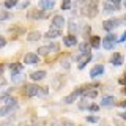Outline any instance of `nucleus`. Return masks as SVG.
<instances>
[{
    "label": "nucleus",
    "instance_id": "nucleus-1",
    "mask_svg": "<svg viewBox=\"0 0 126 126\" xmlns=\"http://www.w3.org/2000/svg\"><path fill=\"white\" fill-rule=\"evenodd\" d=\"M84 14L88 16V17H94L98 14V2L96 0H92L85 8H84Z\"/></svg>",
    "mask_w": 126,
    "mask_h": 126
},
{
    "label": "nucleus",
    "instance_id": "nucleus-2",
    "mask_svg": "<svg viewBox=\"0 0 126 126\" xmlns=\"http://www.w3.org/2000/svg\"><path fill=\"white\" fill-rule=\"evenodd\" d=\"M115 43H117L115 35H107V36L101 41V46L104 47V49H107V50H112L113 47H115Z\"/></svg>",
    "mask_w": 126,
    "mask_h": 126
},
{
    "label": "nucleus",
    "instance_id": "nucleus-3",
    "mask_svg": "<svg viewBox=\"0 0 126 126\" xmlns=\"http://www.w3.org/2000/svg\"><path fill=\"white\" fill-rule=\"evenodd\" d=\"M120 25H121L120 19H109V21H104V24H102L104 30H107V32H112L113 29H117V27H120Z\"/></svg>",
    "mask_w": 126,
    "mask_h": 126
},
{
    "label": "nucleus",
    "instance_id": "nucleus-4",
    "mask_svg": "<svg viewBox=\"0 0 126 126\" xmlns=\"http://www.w3.org/2000/svg\"><path fill=\"white\" fill-rule=\"evenodd\" d=\"M90 60H92V55H90V52H84V54H80L79 57L76 58V62L79 63V68H85V65L88 63Z\"/></svg>",
    "mask_w": 126,
    "mask_h": 126
},
{
    "label": "nucleus",
    "instance_id": "nucleus-5",
    "mask_svg": "<svg viewBox=\"0 0 126 126\" xmlns=\"http://www.w3.org/2000/svg\"><path fill=\"white\" fill-rule=\"evenodd\" d=\"M39 92H41V88H39L38 85H33V84L25 85V90H24V93H25L27 96H38Z\"/></svg>",
    "mask_w": 126,
    "mask_h": 126
},
{
    "label": "nucleus",
    "instance_id": "nucleus-6",
    "mask_svg": "<svg viewBox=\"0 0 126 126\" xmlns=\"http://www.w3.org/2000/svg\"><path fill=\"white\" fill-rule=\"evenodd\" d=\"M24 63H27V65H36V63H39V57L38 54H25V57H24Z\"/></svg>",
    "mask_w": 126,
    "mask_h": 126
},
{
    "label": "nucleus",
    "instance_id": "nucleus-7",
    "mask_svg": "<svg viewBox=\"0 0 126 126\" xmlns=\"http://www.w3.org/2000/svg\"><path fill=\"white\" fill-rule=\"evenodd\" d=\"M65 17L63 16H55V17L52 19V29H58V30H62L63 27H65Z\"/></svg>",
    "mask_w": 126,
    "mask_h": 126
},
{
    "label": "nucleus",
    "instance_id": "nucleus-8",
    "mask_svg": "<svg viewBox=\"0 0 126 126\" xmlns=\"http://www.w3.org/2000/svg\"><path fill=\"white\" fill-rule=\"evenodd\" d=\"M82 92H84V87H80V88H77L76 92H73V93L69 94V96H66L63 101H65L66 104H71V102H74V101L77 99V96H79V94H82Z\"/></svg>",
    "mask_w": 126,
    "mask_h": 126
},
{
    "label": "nucleus",
    "instance_id": "nucleus-9",
    "mask_svg": "<svg viewBox=\"0 0 126 126\" xmlns=\"http://www.w3.org/2000/svg\"><path fill=\"white\" fill-rule=\"evenodd\" d=\"M63 44L68 46V47L76 46V44H77V38L74 36V35H68V36H63Z\"/></svg>",
    "mask_w": 126,
    "mask_h": 126
},
{
    "label": "nucleus",
    "instance_id": "nucleus-10",
    "mask_svg": "<svg viewBox=\"0 0 126 126\" xmlns=\"http://www.w3.org/2000/svg\"><path fill=\"white\" fill-rule=\"evenodd\" d=\"M110 63H112L113 66L123 65V55H121V54H113L112 57H110Z\"/></svg>",
    "mask_w": 126,
    "mask_h": 126
},
{
    "label": "nucleus",
    "instance_id": "nucleus-11",
    "mask_svg": "<svg viewBox=\"0 0 126 126\" xmlns=\"http://www.w3.org/2000/svg\"><path fill=\"white\" fill-rule=\"evenodd\" d=\"M102 73H104V66H102V65H96V66L92 68V71H90V76H92V77H98V76H101Z\"/></svg>",
    "mask_w": 126,
    "mask_h": 126
},
{
    "label": "nucleus",
    "instance_id": "nucleus-12",
    "mask_svg": "<svg viewBox=\"0 0 126 126\" xmlns=\"http://www.w3.org/2000/svg\"><path fill=\"white\" fill-rule=\"evenodd\" d=\"M55 5L54 0H39V6H41V10H52Z\"/></svg>",
    "mask_w": 126,
    "mask_h": 126
},
{
    "label": "nucleus",
    "instance_id": "nucleus-13",
    "mask_svg": "<svg viewBox=\"0 0 126 126\" xmlns=\"http://www.w3.org/2000/svg\"><path fill=\"white\" fill-rule=\"evenodd\" d=\"M46 13H44V10H43V11H32V13L29 14V17L30 19H44L46 17Z\"/></svg>",
    "mask_w": 126,
    "mask_h": 126
},
{
    "label": "nucleus",
    "instance_id": "nucleus-14",
    "mask_svg": "<svg viewBox=\"0 0 126 126\" xmlns=\"http://www.w3.org/2000/svg\"><path fill=\"white\" fill-rule=\"evenodd\" d=\"M115 104V98L113 96H104L101 99V106H106V107H107V106H113Z\"/></svg>",
    "mask_w": 126,
    "mask_h": 126
},
{
    "label": "nucleus",
    "instance_id": "nucleus-15",
    "mask_svg": "<svg viewBox=\"0 0 126 126\" xmlns=\"http://www.w3.org/2000/svg\"><path fill=\"white\" fill-rule=\"evenodd\" d=\"M33 80H43V79L46 77V71H35V73H32L30 76Z\"/></svg>",
    "mask_w": 126,
    "mask_h": 126
},
{
    "label": "nucleus",
    "instance_id": "nucleus-16",
    "mask_svg": "<svg viewBox=\"0 0 126 126\" xmlns=\"http://www.w3.org/2000/svg\"><path fill=\"white\" fill-rule=\"evenodd\" d=\"M60 35H62V30H58V29H52V30H49V32H47V33H46V38H58V36H60Z\"/></svg>",
    "mask_w": 126,
    "mask_h": 126
},
{
    "label": "nucleus",
    "instance_id": "nucleus-17",
    "mask_svg": "<svg viewBox=\"0 0 126 126\" xmlns=\"http://www.w3.org/2000/svg\"><path fill=\"white\" fill-rule=\"evenodd\" d=\"M10 69H11V73H22V69H24V66H22V63H11L10 65Z\"/></svg>",
    "mask_w": 126,
    "mask_h": 126
},
{
    "label": "nucleus",
    "instance_id": "nucleus-18",
    "mask_svg": "<svg viewBox=\"0 0 126 126\" xmlns=\"http://www.w3.org/2000/svg\"><path fill=\"white\" fill-rule=\"evenodd\" d=\"M90 46H92L93 49H98V47L101 46V38L99 36H92L90 38Z\"/></svg>",
    "mask_w": 126,
    "mask_h": 126
},
{
    "label": "nucleus",
    "instance_id": "nucleus-19",
    "mask_svg": "<svg viewBox=\"0 0 126 126\" xmlns=\"http://www.w3.org/2000/svg\"><path fill=\"white\" fill-rule=\"evenodd\" d=\"M27 39H29V41H38V39H41V33H39V32H30V33L27 35Z\"/></svg>",
    "mask_w": 126,
    "mask_h": 126
},
{
    "label": "nucleus",
    "instance_id": "nucleus-20",
    "mask_svg": "<svg viewBox=\"0 0 126 126\" xmlns=\"http://www.w3.org/2000/svg\"><path fill=\"white\" fill-rule=\"evenodd\" d=\"M82 94H84L85 98H96L98 96V92L96 90H87L84 87V92H82Z\"/></svg>",
    "mask_w": 126,
    "mask_h": 126
},
{
    "label": "nucleus",
    "instance_id": "nucleus-21",
    "mask_svg": "<svg viewBox=\"0 0 126 126\" xmlns=\"http://www.w3.org/2000/svg\"><path fill=\"white\" fill-rule=\"evenodd\" d=\"M117 10H118V6H117V5H110V3L106 2V5H104V13L110 14V13H113V11H117Z\"/></svg>",
    "mask_w": 126,
    "mask_h": 126
},
{
    "label": "nucleus",
    "instance_id": "nucleus-22",
    "mask_svg": "<svg viewBox=\"0 0 126 126\" xmlns=\"http://www.w3.org/2000/svg\"><path fill=\"white\" fill-rule=\"evenodd\" d=\"M90 47H92V46H90L87 41H85V43H82V44L79 46V49H80V54H84V52H90V50H88Z\"/></svg>",
    "mask_w": 126,
    "mask_h": 126
},
{
    "label": "nucleus",
    "instance_id": "nucleus-23",
    "mask_svg": "<svg viewBox=\"0 0 126 126\" xmlns=\"http://www.w3.org/2000/svg\"><path fill=\"white\" fill-rule=\"evenodd\" d=\"M90 107V102H88V99H87V98H84V99H82L80 102H79V109H88Z\"/></svg>",
    "mask_w": 126,
    "mask_h": 126
},
{
    "label": "nucleus",
    "instance_id": "nucleus-24",
    "mask_svg": "<svg viewBox=\"0 0 126 126\" xmlns=\"http://www.w3.org/2000/svg\"><path fill=\"white\" fill-rule=\"evenodd\" d=\"M49 46H41V47H39V49H38V55H47V54H49Z\"/></svg>",
    "mask_w": 126,
    "mask_h": 126
},
{
    "label": "nucleus",
    "instance_id": "nucleus-25",
    "mask_svg": "<svg viewBox=\"0 0 126 126\" xmlns=\"http://www.w3.org/2000/svg\"><path fill=\"white\" fill-rule=\"evenodd\" d=\"M17 6V0H6L5 2V8H14Z\"/></svg>",
    "mask_w": 126,
    "mask_h": 126
},
{
    "label": "nucleus",
    "instance_id": "nucleus-26",
    "mask_svg": "<svg viewBox=\"0 0 126 126\" xmlns=\"http://www.w3.org/2000/svg\"><path fill=\"white\" fill-rule=\"evenodd\" d=\"M11 14L8 13V11H0V21H6V19H10Z\"/></svg>",
    "mask_w": 126,
    "mask_h": 126
},
{
    "label": "nucleus",
    "instance_id": "nucleus-27",
    "mask_svg": "<svg viewBox=\"0 0 126 126\" xmlns=\"http://www.w3.org/2000/svg\"><path fill=\"white\" fill-rule=\"evenodd\" d=\"M11 79H13V82H21V80H22V74H21V73H14Z\"/></svg>",
    "mask_w": 126,
    "mask_h": 126
},
{
    "label": "nucleus",
    "instance_id": "nucleus-28",
    "mask_svg": "<svg viewBox=\"0 0 126 126\" xmlns=\"http://www.w3.org/2000/svg\"><path fill=\"white\" fill-rule=\"evenodd\" d=\"M69 8H71V0H63L62 10H69Z\"/></svg>",
    "mask_w": 126,
    "mask_h": 126
},
{
    "label": "nucleus",
    "instance_id": "nucleus-29",
    "mask_svg": "<svg viewBox=\"0 0 126 126\" xmlns=\"http://www.w3.org/2000/svg\"><path fill=\"white\" fill-rule=\"evenodd\" d=\"M49 49L52 50V52H55V50H58V44H57V43H50V44H49Z\"/></svg>",
    "mask_w": 126,
    "mask_h": 126
},
{
    "label": "nucleus",
    "instance_id": "nucleus-30",
    "mask_svg": "<svg viewBox=\"0 0 126 126\" xmlns=\"http://www.w3.org/2000/svg\"><path fill=\"white\" fill-rule=\"evenodd\" d=\"M87 121H90V123H98L99 118L98 117H87Z\"/></svg>",
    "mask_w": 126,
    "mask_h": 126
},
{
    "label": "nucleus",
    "instance_id": "nucleus-31",
    "mask_svg": "<svg viewBox=\"0 0 126 126\" xmlns=\"http://www.w3.org/2000/svg\"><path fill=\"white\" fill-rule=\"evenodd\" d=\"M69 30L74 33V32L77 30V24H76V22H71V24H69Z\"/></svg>",
    "mask_w": 126,
    "mask_h": 126
},
{
    "label": "nucleus",
    "instance_id": "nucleus-32",
    "mask_svg": "<svg viewBox=\"0 0 126 126\" xmlns=\"http://www.w3.org/2000/svg\"><path fill=\"white\" fill-rule=\"evenodd\" d=\"M88 110H92V112H98V110H99V107H98L96 104H90V107H88Z\"/></svg>",
    "mask_w": 126,
    "mask_h": 126
},
{
    "label": "nucleus",
    "instance_id": "nucleus-33",
    "mask_svg": "<svg viewBox=\"0 0 126 126\" xmlns=\"http://www.w3.org/2000/svg\"><path fill=\"white\" fill-rule=\"evenodd\" d=\"M8 99H10V96H8V94H5V96H0V102H8Z\"/></svg>",
    "mask_w": 126,
    "mask_h": 126
},
{
    "label": "nucleus",
    "instance_id": "nucleus-34",
    "mask_svg": "<svg viewBox=\"0 0 126 126\" xmlns=\"http://www.w3.org/2000/svg\"><path fill=\"white\" fill-rule=\"evenodd\" d=\"M107 3H110V5H120V0H107Z\"/></svg>",
    "mask_w": 126,
    "mask_h": 126
},
{
    "label": "nucleus",
    "instance_id": "nucleus-35",
    "mask_svg": "<svg viewBox=\"0 0 126 126\" xmlns=\"http://www.w3.org/2000/svg\"><path fill=\"white\" fill-rule=\"evenodd\" d=\"M5 44H6V39L3 38V36H0V47H3Z\"/></svg>",
    "mask_w": 126,
    "mask_h": 126
},
{
    "label": "nucleus",
    "instance_id": "nucleus-36",
    "mask_svg": "<svg viewBox=\"0 0 126 126\" xmlns=\"http://www.w3.org/2000/svg\"><path fill=\"white\" fill-rule=\"evenodd\" d=\"M118 41H121V43H126V32H125L123 35H121V38L118 39Z\"/></svg>",
    "mask_w": 126,
    "mask_h": 126
},
{
    "label": "nucleus",
    "instance_id": "nucleus-37",
    "mask_svg": "<svg viewBox=\"0 0 126 126\" xmlns=\"http://www.w3.org/2000/svg\"><path fill=\"white\" fill-rule=\"evenodd\" d=\"M62 65H63V66H65V68H69V62H68V60H65V62H63V63H62Z\"/></svg>",
    "mask_w": 126,
    "mask_h": 126
},
{
    "label": "nucleus",
    "instance_id": "nucleus-38",
    "mask_svg": "<svg viewBox=\"0 0 126 126\" xmlns=\"http://www.w3.org/2000/svg\"><path fill=\"white\" fill-rule=\"evenodd\" d=\"M120 84H126V74H125V77L120 79Z\"/></svg>",
    "mask_w": 126,
    "mask_h": 126
},
{
    "label": "nucleus",
    "instance_id": "nucleus-39",
    "mask_svg": "<svg viewBox=\"0 0 126 126\" xmlns=\"http://www.w3.org/2000/svg\"><path fill=\"white\" fill-rule=\"evenodd\" d=\"M120 117L123 118V120H126V112H123V113H120Z\"/></svg>",
    "mask_w": 126,
    "mask_h": 126
},
{
    "label": "nucleus",
    "instance_id": "nucleus-40",
    "mask_svg": "<svg viewBox=\"0 0 126 126\" xmlns=\"http://www.w3.org/2000/svg\"><path fill=\"white\" fill-rule=\"evenodd\" d=\"M120 106H121V107H126V101H123V102H120Z\"/></svg>",
    "mask_w": 126,
    "mask_h": 126
},
{
    "label": "nucleus",
    "instance_id": "nucleus-41",
    "mask_svg": "<svg viewBox=\"0 0 126 126\" xmlns=\"http://www.w3.org/2000/svg\"><path fill=\"white\" fill-rule=\"evenodd\" d=\"M3 84H5V79H2V77H0V85H3Z\"/></svg>",
    "mask_w": 126,
    "mask_h": 126
},
{
    "label": "nucleus",
    "instance_id": "nucleus-42",
    "mask_svg": "<svg viewBox=\"0 0 126 126\" xmlns=\"http://www.w3.org/2000/svg\"><path fill=\"white\" fill-rule=\"evenodd\" d=\"M121 92H123V93L126 94V87H123V90H121Z\"/></svg>",
    "mask_w": 126,
    "mask_h": 126
},
{
    "label": "nucleus",
    "instance_id": "nucleus-43",
    "mask_svg": "<svg viewBox=\"0 0 126 126\" xmlns=\"http://www.w3.org/2000/svg\"><path fill=\"white\" fill-rule=\"evenodd\" d=\"M125 8H126V0H125Z\"/></svg>",
    "mask_w": 126,
    "mask_h": 126
}]
</instances>
